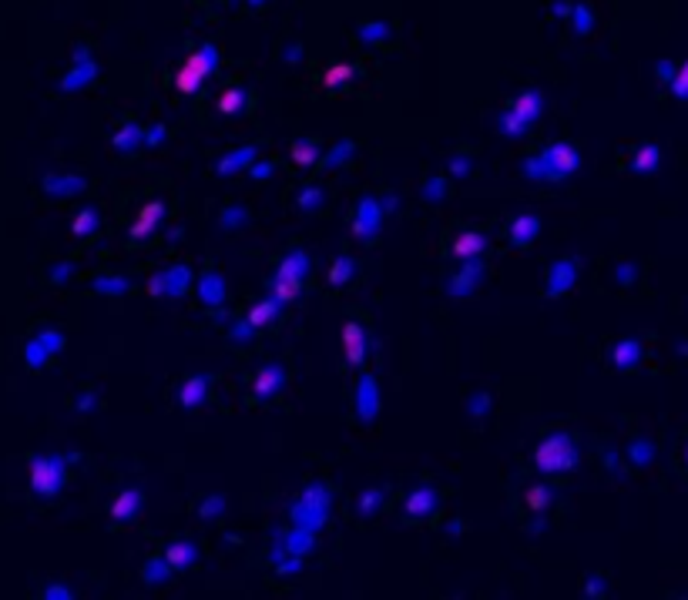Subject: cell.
<instances>
[{"label":"cell","mask_w":688,"mask_h":600,"mask_svg":"<svg viewBox=\"0 0 688 600\" xmlns=\"http://www.w3.org/2000/svg\"><path fill=\"white\" fill-rule=\"evenodd\" d=\"M165 574H168V567H162V563H152V567L145 570V577H148V580H162Z\"/></svg>","instance_id":"cell-29"},{"label":"cell","mask_w":688,"mask_h":600,"mask_svg":"<svg viewBox=\"0 0 688 600\" xmlns=\"http://www.w3.org/2000/svg\"><path fill=\"white\" fill-rule=\"evenodd\" d=\"M162 215H165V208H162L158 202L145 204V208H141V215H138V221H135V229H131V242H145V238L154 231V225L162 221Z\"/></svg>","instance_id":"cell-5"},{"label":"cell","mask_w":688,"mask_h":600,"mask_svg":"<svg viewBox=\"0 0 688 600\" xmlns=\"http://www.w3.org/2000/svg\"><path fill=\"white\" fill-rule=\"evenodd\" d=\"M407 510L413 513V517L430 513V510H434V490H417V493L407 500Z\"/></svg>","instance_id":"cell-15"},{"label":"cell","mask_w":688,"mask_h":600,"mask_svg":"<svg viewBox=\"0 0 688 600\" xmlns=\"http://www.w3.org/2000/svg\"><path fill=\"white\" fill-rule=\"evenodd\" d=\"M299 295V279H276V302H289Z\"/></svg>","instance_id":"cell-20"},{"label":"cell","mask_w":688,"mask_h":600,"mask_svg":"<svg viewBox=\"0 0 688 600\" xmlns=\"http://www.w3.org/2000/svg\"><path fill=\"white\" fill-rule=\"evenodd\" d=\"M638 359H641V345L635 342V339H625V342H618L614 345V356L611 362L618 366V369H631Z\"/></svg>","instance_id":"cell-9"},{"label":"cell","mask_w":688,"mask_h":600,"mask_svg":"<svg viewBox=\"0 0 688 600\" xmlns=\"http://www.w3.org/2000/svg\"><path fill=\"white\" fill-rule=\"evenodd\" d=\"M534 463L544 473H564V470H571L574 463H577V449H574L571 436H564V433L548 436V439L537 446Z\"/></svg>","instance_id":"cell-1"},{"label":"cell","mask_w":688,"mask_h":600,"mask_svg":"<svg viewBox=\"0 0 688 600\" xmlns=\"http://www.w3.org/2000/svg\"><path fill=\"white\" fill-rule=\"evenodd\" d=\"M349 74H353V71H349V67H329V71H326V77H322V84H326V88H339V84H346V81H349Z\"/></svg>","instance_id":"cell-22"},{"label":"cell","mask_w":688,"mask_h":600,"mask_svg":"<svg viewBox=\"0 0 688 600\" xmlns=\"http://www.w3.org/2000/svg\"><path fill=\"white\" fill-rule=\"evenodd\" d=\"M349 275H353V262H349V258H339V262H336V268H332L329 282H332V285H343Z\"/></svg>","instance_id":"cell-24"},{"label":"cell","mask_w":688,"mask_h":600,"mask_svg":"<svg viewBox=\"0 0 688 600\" xmlns=\"http://www.w3.org/2000/svg\"><path fill=\"white\" fill-rule=\"evenodd\" d=\"M279 386H282V369L279 366H269V369H262L259 372V379H255V396H272Z\"/></svg>","instance_id":"cell-10"},{"label":"cell","mask_w":688,"mask_h":600,"mask_svg":"<svg viewBox=\"0 0 688 600\" xmlns=\"http://www.w3.org/2000/svg\"><path fill=\"white\" fill-rule=\"evenodd\" d=\"M534 235H537V218H531V215H521L517 221H514V229H510L514 245H531L534 242Z\"/></svg>","instance_id":"cell-11"},{"label":"cell","mask_w":688,"mask_h":600,"mask_svg":"<svg viewBox=\"0 0 688 600\" xmlns=\"http://www.w3.org/2000/svg\"><path fill=\"white\" fill-rule=\"evenodd\" d=\"M658 158H662V151H658V144H645V148H638L635 151V161H631V168L635 171H655L658 168Z\"/></svg>","instance_id":"cell-13"},{"label":"cell","mask_w":688,"mask_h":600,"mask_svg":"<svg viewBox=\"0 0 688 600\" xmlns=\"http://www.w3.org/2000/svg\"><path fill=\"white\" fill-rule=\"evenodd\" d=\"M138 507H141V493H138V490H125V493L115 500L111 517H115V520H131V517L138 513Z\"/></svg>","instance_id":"cell-8"},{"label":"cell","mask_w":688,"mask_h":600,"mask_svg":"<svg viewBox=\"0 0 688 600\" xmlns=\"http://www.w3.org/2000/svg\"><path fill=\"white\" fill-rule=\"evenodd\" d=\"M212 64H215V54H212V47H202L198 54H191L188 61L181 64L179 77H175V88H179L181 94H191V91H195L205 81V77H208Z\"/></svg>","instance_id":"cell-3"},{"label":"cell","mask_w":688,"mask_h":600,"mask_svg":"<svg viewBox=\"0 0 688 600\" xmlns=\"http://www.w3.org/2000/svg\"><path fill=\"white\" fill-rule=\"evenodd\" d=\"M249 154H252V151L229 154V161H222V165H218V171H232V168H239V165H242V161H245V158H249Z\"/></svg>","instance_id":"cell-27"},{"label":"cell","mask_w":688,"mask_h":600,"mask_svg":"<svg viewBox=\"0 0 688 600\" xmlns=\"http://www.w3.org/2000/svg\"><path fill=\"white\" fill-rule=\"evenodd\" d=\"M343 352L349 366H359L363 362V352H366V335L359 329V322H346L343 325Z\"/></svg>","instance_id":"cell-4"},{"label":"cell","mask_w":688,"mask_h":600,"mask_svg":"<svg viewBox=\"0 0 688 600\" xmlns=\"http://www.w3.org/2000/svg\"><path fill=\"white\" fill-rule=\"evenodd\" d=\"M551 158H554V165H558V175H561V171H571V168L577 165V154H574V148H568V144L551 148Z\"/></svg>","instance_id":"cell-16"},{"label":"cell","mask_w":688,"mask_h":600,"mask_svg":"<svg viewBox=\"0 0 688 600\" xmlns=\"http://www.w3.org/2000/svg\"><path fill=\"white\" fill-rule=\"evenodd\" d=\"M672 91H675V98L688 101V61L682 64V71H678V74L672 77Z\"/></svg>","instance_id":"cell-23"},{"label":"cell","mask_w":688,"mask_h":600,"mask_svg":"<svg viewBox=\"0 0 688 600\" xmlns=\"http://www.w3.org/2000/svg\"><path fill=\"white\" fill-rule=\"evenodd\" d=\"M205 399H208V379H205V376H191L188 383L179 389V403L185 409L198 406V403H205Z\"/></svg>","instance_id":"cell-6"},{"label":"cell","mask_w":688,"mask_h":600,"mask_svg":"<svg viewBox=\"0 0 688 600\" xmlns=\"http://www.w3.org/2000/svg\"><path fill=\"white\" fill-rule=\"evenodd\" d=\"M64 486V460L47 456V460H30V490L38 497H54Z\"/></svg>","instance_id":"cell-2"},{"label":"cell","mask_w":688,"mask_h":600,"mask_svg":"<svg viewBox=\"0 0 688 600\" xmlns=\"http://www.w3.org/2000/svg\"><path fill=\"white\" fill-rule=\"evenodd\" d=\"M91 229H94V212L84 208V212L77 215V221H74V235H84V231H91Z\"/></svg>","instance_id":"cell-25"},{"label":"cell","mask_w":688,"mask_h":600,"mask_svg":"<svg viewBox=\"0 0 688 600\" xmlns=\"http://www.w3.org/2000/svg\"><path fill=\"white\" fill-rule=\"evenodd\" d=\"M165 560H168V567H175V570H179V567H188V563L195 560V547H191V543H181V540H175V543L165 550Z\"/></svg>","instance_id":"cell-12"},{"label":"cell","mask_w":688,"mask_h":600,"mask_svg":"<svg viewBox=\"0 0 688 600\" xmlns=\"http://www.w3.org/2000/svg\"><path fill=\"white\" fill-rule=\"evenodd\" d=\"M537 111H541V108H537V98H534V94H524L521 101H517V104H514V108H510V115H514V117H521L524 125H527V121H531V117H534Z\"/></svg>","instance_id":"cell-18"},{"label":"cell","mask_w":688,"mask_h":600,"mask_svg":"<svg viewBox=\"0 0 688 600\" xmlns=\"http://www.w3.org/2000/svg\"><path fill=\"white\" fill-rule=\"evenodd\" d=\"M272 316H276V302H259V306H252V312H249V325H252V329L269 325Z\"/></svg>","instance_id":"cell-17"},{"label":"cell","mask_w":688,"mask_h":600,"mask_svg":"<svg viewBox=\"0 0 688 600\" xmlns=\"http://www.w3.org/2000/svg\"><path fill=\"white\" fill-rule=\"evenodd\" d=\"M527 507H531V510H548L551 507L548 486H531V490H527Z\"/></svg>","instance_id":"cell-19"},{"label":"cell","mask_w":688,"mask_h":600,"mask_svg":"<svg viewBox=\"0 0 688 600\" xmlns=\"http://www.w3.org/2000/svg\"><path fill=\"white\" fill-rule=\"evenodd\" d=\"M128 134H118L115 138V148H131L135 141H138V128H125Z\"/></svg>","instance_id":"cell-28"},{"label":"cell","mask_w":688,"mask_h":600,"mask_svg":"<svg viewBox=\"0 0 688 600\" xmlns=\"http://www.w3.org/2000/svg\"><path fill=\"white\" fill-rule=\"evenodd\" d=\"M480 248H484V235H477V231H463V235H457V242L450 245V252L457 258H473Z\"/></svg>","instance_id":"cell-7"},{"label":"cell","mask_w":688,"mask_h":600,"mask_svg":"<svg viewBox=\"0 0 688 600\" xmlns=\"http://www.w3.org/2000/svg\"><path fill=\"white\" fill-rule=\"evenodd\" d=\"M289 158H293L299 168H309V165H316L319 151H316V144H309V141H295L293 151H289Z\"/></svg>","instance_id":"cell-14"},{"label":"cell","mask_w":688,"mask_h":600,"mask_svg":"<svg viewBox=\"0 0 688 600\" xmlns=\"http://www.w3.org/2000/svg\"><path fill=\"white\" fill-rule=\"evenodd\" d=\"M239 108H242V91H225L218 98V111H225V115H235Z\"/></svg>","instance_id":"cell-21"},{"label":"cell","mask_w":688,"mask_h":600,"mask_svg":"<svg viewBox=\"0 0 688 600\" xmlns=\"http://www.w3.org/2000/svg\"><path fill=\"white\" fill-rule=\"evenodd\" d=\"M651 453H655V446L635 443V446H631V460H635V463H648V460H651Z\"/></svg>","instance_id":"cell-26"}]
</instances>
